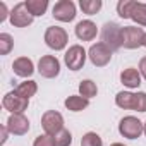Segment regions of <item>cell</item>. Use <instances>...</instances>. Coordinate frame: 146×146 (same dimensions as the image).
I'll return each mask as SVG.
<instances>
[{
    "mask_svg": "<svg viewBox=\"0 0 146 146\" xmlns=\"http://www.w3.org/2000/svg\"><path fill=\"white\" fill-rule=\"evenodd\" d=\"M45 43H46L48 48H52L55 52H60V50H64L67 46L69 35L60 26H48L46 31H45Z\"/></svg>",
    "mask_w": 146,
    "mask_h": 146,
    "instance_id": "6da1fadb",
    "label": "cell"
},
{
    "mask_svg": "<svg viewBox=\"0 0 146 146\" xmlns=\"http://www.w3.org/2000/svg\"><path fill=\"white\" fill-rule=\"evenodd\" d=\"M102 41L110 46L112 52L122 48V28L117 23H105L102 29Z\"/></svg>",
    "mask_w": 146,
    "mask_h": 146,
    "instance_id": "7a4b0ae2",
    "label": "cell"
},
{
    "mask_svg": "<svg viewBox=\"0 0 146 146\" xmlns=\"http://www.w3.org/2000/svg\"><path fill=\"white\" fill-rule=\"evenodd\" d=\"M119 132H120V136H124L127 139H137L144 132V124L137 117L127 115L119 122Z\"/></svg>",
    "mask_w": 146,
    "mask_h": 146,
    "instance_id": "3957f363",
    "label": "cell"
},
{
    "mask_svg": "<svg viewBox=\"0 0 146 146\" xmlns=\"http://www.w3.org/2000/svg\"><path fill=\"white\" fill-rule=\"evenodd\" d=\"M112 53L113 52L110 50V46H107L103 41H98V43L91 45L90 50H88V57H90V60H91V64L95 67L108 65L110 60H112Z\"/></svg>",
    "mask_w": 146,
    "mask_h": 146,
    "instance_id": "277c9868",
    "label": "cell"
},
{
    "mask_svg": "<svg viewBox=\"0 0 146 146\" xmlns=\"http://www.w3.org/2000/svg\"><path fill=\"white\" fill-rule=\"evenodd\" d=\"M41 127H43L45 134L55 136L57 132H60L64 129V117H62V113L57 112V110H46L41 115Z\"/></svg>",
    "mask_w": 146,
    "mask_h": 146,
    "instance_id": "5b68a950",
    "label": "cell"
},
{
    "mask_svg": "<svg viewBox=\"0 0 146 146\" xmlns=\"http://www.w3.org/2000/svg\"><path fill=\"white\" fill-rule=\"evenodd\" d=\"M86 57H88V52H86L81 45H72V46H69V50L65 52L64 62H65V65H67L70 70H79V69H83V65H84V62H86Z\"/></svg>",
    "mask_w": 146,
    "mask_h": 146,
    "instance_id": "8992f818",
    "label": "cell"
},
{
    "mask_svg": "<svg viewBox=\"0 0 146 146\" xmlns=\"http://www.w3.org/2000/svg\"><path fill=\"white\" fill-rule=\"evenodd\" d=\"M143 38H144L143 28H137V26L122 28V46L124 48L136 50V48L143 46Z\"/></svg>",
    "mask_w": 146,
    "mask_h": 146,
    "instance_id": "52a82bcc",
    "label": "cell"
},
{
    "mask_svg": "<svg viewBox=\"0 0 146 146\" xmlns=\"http://www.w3.org/2000/svg\"><path fill=\"white\" fill-rule=\"evenodd\" d=\"M52 16L60 23H70L76 17V4L72 0H58L53 5Z\"/></svg>",
    "mask_w": 146,
    "mask_h": 146,
    "instance_id": "ba28073f",
    "label": "cell"
},
{
    "mask_svg": "<svg viewBox=\"0 0 146 146\" xmlns=\"http://www.w3.org/2000/svg\"><path fill=\"white\" fill-rule=\"evenodd\" d=\"M38 72L40 76L46 79H53L60 74V62L55 55H43L38 62Z\"/></svg>",
    "mask_w": 146,
    "mask_h": 146,
    "instance_id": "9c48e42d",
    "label": "cell"
},
{
    "mask_svg": "<svg viewBox=\"0 0 146 146\" xmlns=\"http://www.w3.org/2000/svg\"><path fill=\"white\" fill-rule=\"evenodd\" d=\"M33 19H35V17H33L31 12L28 11V7H26L24 2L16 4L14 9L11 11V17H9L11 24L16 26V28H28V26L33 23Z\"/></svg>",
    "mask_w": 146,
    "mask_h": 146,
    "instance_id": "30bf717a",
    "label": "cell"
},
{
    "mask_svg": "<svg viewBox=\"0 0 146 146\" xmlns=\"http://www.w3.org/2000/svg\"><path fill=\"white\" fill-rule=\"evenodd\" d=\"M2 105H4V108L9 110L11 113H24V112L28 110L29 100L19 96V95L16 93V90H14V91H9V93L4 96Z\"/></svg>",
    "mask_w": 146,
    "mask_h": 146,
    "instance_id": "8fae6325",
    "label": "cell"
},
{
    "mask_svg": "<svg viewBox=\"0 0 146 146\" xmlns=\"http://www.w3.org/2000/svg\"><path fill=\"white\" fill-rule=\"evenodd\" d=\"M7 129L11 134L14 136H24L29 131V120L24 113H11V117L7 119Z\"/></svg>",
    "mask_w": 146,
    "mask_h": 146,
    "instance_id": "7c38bea8",
    "label": "cell"
},
{
    "mask_svg": "<svg viewBox=\"0 0 146 146\" xmlns=\"http://www.w3.org/2000/svg\"><path fill=\"white\" fill-rule=\"evenodd\" d=\"M96 35H98V28L93 21L84 19V21H79L76 24V36L81 41H91L96 38Z\"/></svg>",
    "mask_w": 146,
    "mask_h": 146,
    "instance_id": "4fadbf2b",
    "label": "cell"
},
{
    "mask_svg": "<svg viewBox=\"0 0 146 146\" xmlns=\"http://www.w3.org/2000/svg\"><path fill=\"white\" fill-rule=\"evenodd\" d=\"M12 70H14L16 76L28 79V78L33 76V72H35V64L28 57H19V58H16L12 62Z\"/></svg>",
    "mask_w": 146,
    "mask_h": 146,
    "instance_id": "5bb4252c",
    "label": "cell"
},
{
    "mask_svg": "<svg viewBox=\"0 0 146 146\" xmlns=\"http://www.w3.org/2000/svg\"><path fill=\"white\" fill-rule=\"evenodd\" d=\"M120 83L129 88V90H136L141 86V72L139 69H134V67H127L120 72Z\"/></svg>",
    "mask_w": 146,
    "mask_h": 146,
    "instance_id": "9a60e30c",
    "label": "cell"
},
{
    "mask_svg": "<svg viewBox=\"0 0 146 146\" xmlns=\"http://www.w3.org/2000/svg\"><path fill=\"white\" fill-rule=\"evenodd\" d=\"M65 108L70 110V112H83L84 108L90 107V100H86L84 96L81 95H72V96H67L65 102H64Z\"/></svg>",
    "mask_w": 146,
    "mask_h": 146,
    "instance_id": "2e32d148",
    "label": "cell"
},
{
    "mask_svg": "<svg viewBox=\"0 0 146 146\" xmlns=\"http://www.w3.org/2000/svg\"><path fill=\"white\" fill-rule=\"evenodd\" d=\"M115 105L124 110H134L136 107V93L131 91H120L115 96Z\"/></svg>",
    "mask_w": 146,
    "mask_h": 146,
    "instance_id": "e0dca14e",
    "label": "cell"
},
{
    "mask_svg": "<svg viewBox=\"0 0 146 146\" xmlns=\"http://www.w3.org/2000/svg\"><path fill=\"white\" fill-rule=\"evenodd\" d=\"M36 91H38V84H36L33 79H26V81H23V83L16 88V93H17L19 96L26 98V100H29L31 96H35Z\"/></svg>",
    "mask_w": 146,
    "mask_h": 146,
    "instance_id": "ac0fdd59",
    "label": "cell"
},
{
    "mask_svg": "<svg viewBox=\"0 0 146 146\" xmlns=\"http://www.w3.org/2000/svg\"><path fill=\"white\" fill-rule=\"evenodd\" d=\"M26 7L28 11L31 12L33 17H38V16H43L48 9V0H26Z\"/></svg>",
    "mask_w": 146,
    "mask_h": 146,
    "instance_id": "d6986e66",
    "label": "cell"
},
{
    "mask_svg": "<svg viewBox=\"0 0 146 146\" xmlns=\"http://www.w3.org/2000/svg\"><path fill=\"white\" fill-rule=\"evenodd\" d=\"M79 95L84 96L86 100L95 98V96L98 95V86H96V83H93L91 79H84V81H81V84H79Z\"/></svg>",
    "mask_w": 146,
    "mask_h": 146,
    "instance_id": "ffe728a7",
    "label": "cell"
},
{
    "mask_svg": "<svg viewBox=\"0 0 146 146\" xmlns=\"http://www.w3.org/2000/svg\"><path fill=\"white\" fill-rule=\"evenodd\" d=\"M131 19L137 24V26H146V4L144 2H136Z\"/></svg>",
    "mask_w": 146,
    "mask_h": 146,
    "instance_id": "44dd1931",
    "label": "cell"
},
{
    "mask_svg": "<svg viewBox=\"0 0 146 146\" xmlns=\"http://www.w3.org/2000/svg\"><path fill=\"white\" fill-rule=\"evenodd\" d=\"M102 0H79V7L84 14L88 16H95L100 9H102Z\"/></svg>",
    "mask_w": 146,
    "mask_h": 146,
    "instance_id": "7402d4cb",
    "label": "cell"
},
{
    "mask_svg": "<svg viewBox=\"0 0 146 146\" xmlns=\"http://www.w3.org/2000/svg\"><path fill=\"white\" fill-rule=\"evenodd\" d=\"M134 5H136V0H120V2L117 4V14L122 19H131Z\"/></svg>",
    "mask_w": 146,
    "mask_h": 146,
    "instance_id": "603a6c76",
    "label": "cell"
},
{
    "mask_svg": "<svg viewBox=\"0 0 146 146\" xmlns=\"http://www.w3.org/2000/svg\"><path fill=\"white\" fill-rule=\"evenodd\" d=\"M52 139H53V146H70L72 144V134L67 129H62L60 132L52 136Z\"/></svg>",
    "mask_w": 146,
    "mask_h": 146,
    "instance_id": "cb8c5ba5",
    "label": "cell"
},
{
    "mask_svg": "<svg viewBox=\"0 0 146 146\" xmlns=\"http://www.w3.org/2000/svg\"><path fill=\"white\" fill-rule=\"evenodd\" d=\"M14 48V38L9 33H0V55H7Z\"/></svg>",
    "mask_w": 146,
    "mask_h": 146,
    "instance_id": "d4e9b609",
    "label": "cell"
},
{
    "mask_svg": "<svg viewBox=\"0 0 146 146\" xmlns=\"http://www.w3.org/2000/svg\"><path fill=\"white\" fill-rule=\"evenodd\" d=\"M81 146H103V141L96 132L90 131L81 137Z\"/></svg>",
    "mask_w": 146,
    "mask_h": 146,
    "instance_id": "484cf974",
    "label": "cell"
},
{
    "mask_svg": "<svg viewBox=\"0 0 146 146\" xmlns=\"http://www.w3.org/2000/svg\"><path fill=\"white\" fill-rule=\"evenodd\" d=\"M136 112H146V93L144 91H137L136 93Z\"/></svg>",
    "mask_w": 146,
    "mask_h": 146,
    "instance_id": "4316f807",
    "label": "cell"
},
{
    "mask_svg": "<svg viewBox=\"0 0 146 146\" xmlns=\"http://www.w3.org/2000/svg\"><path fill=\"white\" fill-rule=\"evenodd\" d=\"M33 146H53V139H52V136H48V134H40V136L35 139Z\"/></svg>",
    "mask_w": 146,
    "mask_h": 146,
    "instance_id": "83f0119b",
    "label": "cell"
},
{
    "mask_svg": "<svg viewBox=\"0 0 146 146\" xmlns=\"http://www.w3.org/2000/svg\"><path fill=\"white\" fill-rule=\"evenodd\" d=\"M7 17H11V12L7 11L5 2H0V23H4Z\"/></svg>",
    "mask_w": 146,
    "mask_h": 146,
    "instance_id": "f1b7e54d",
    "label": "cell"
},
{
    "mask_svg": "<svg viewBox=\"0 0 146 146\" xmlns=\"http://www.w3.org/2000/svg\"><path fill=\"white\" fill-rule=\"evenodd\" d=\"M139 72H141V78L146 79V57H143L139 60Z\"/></svg>",
    "mask_w": 146,
    "mask_h": 146,
    "instance_id": "f546056e",
    "label": "cell"
},
{
    "mask_svg": "<svg viewBox=\"0 0 146 146\" xmlns=\"http://www.w3.org/2000/svg\"><path fill=\"white\" fill-rule=\"evenodd\" d=\"M7 136H9V129H7V125H2V137H0V144H4L7 141Z\"/></svg>",
    "mask_w": 146,
    "mask_h": 146,
    "instance_id": "4dcf8cb0",
    "label": "cell"
},
{
    "mask_svg": "<svg viewBox=\"0 0 146 146\" xmlns=\"http://www.w3.org/2000/svg\"><path fill=\"white\" fill-rule=\"evenodd\" d=\"M143 46H146V33H144V38H143Z\"/></svg>",
    "mask_w": 146,
    "mask_h": 146,
    "instance_id": "1f68e13d",
    "label": "cell"
},
{
    "mask_svg": "<svg viewBox=\"0 0 146 146\" xmlns=\"http://www.w3.org/2000/svg\"><path fill=\"white\" fill-rule=\"evenodd\" d=\"M110 146H124L122 143H113V144H110Z\"/></svg>",
    "mask_w": 146,
    "mask_h": 146,
    "instance_id": "d6a6232c",
    "label": "cell"
},
{
    "mask_svg": "<svg viewBox=\"0 0 146 146\" xmlns=\"http://www.w3.org/2000/svg\"><path fill=\"white\" fill-rule=\"evenodd\" d=\"M144 134H146V122H144Z\"/></svg>",
    "mask_w": 146,
    "mask_h": 146,
    "instance_id": "836d02e7",
    "label": "cell"
}]
</instances>
